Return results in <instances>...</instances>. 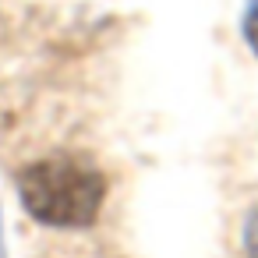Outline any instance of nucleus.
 I'll return each instance as SVG.
<instances>
[{"label": "nucleus", "mask_w": 258, "mask_h": 258, "mask_svg": "<svg viewBox=\"0 0 258 258\" xmlns=\"http://www.w3.org/2000/svg\"><path fill=\"white\" fill-rule=\"evenodd\" d=\"M18 198L36 223L78 230L96 223L106 198V177L85 156L57 152L29 163L18 173Z\"/></svg>", "instance_id": "f257e3e1"}, {"label": "nucleus", "mask_w": 258, "mask_h": 258, "mask_svg": "<svg viewBox=\"0 0 258 258\" xmlns=\"http://www.w3.org/2000/svg\"><path fill=\"white\" fill-rule=\"evenodd\" d=\"M244 39H247V46L258 57V0H251L247 11H244Z\"/></svg>", "instance_id": "f03ea898"}, {"label": "nucleus", "mask_w": 258, "mask_h": 258, "mask_svg": "<svg viewBox=\"0 0 258 258\" xmlns=\"http://www.w3.org/2000/svg\"><path fill=\"white\" fill-rule=\"evenodd\" d=\"M244 247H247V254H251V258H258V209H254V212H251V219H247Z\"/></svg>", "instance_id": "7ed1b4c3"}]
</instances>
